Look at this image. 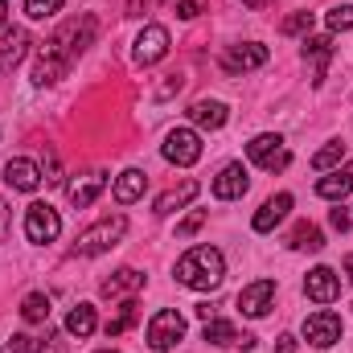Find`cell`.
Returning <instances> with one entry per match:
<instances>
[{
	"label": "cell",
	"mask_w": 353,
	"mask_h": 353,
	"mask_svg": "<svg viewBox=\"0 0 353 353\" xmlns=\"http://www.w3.org/2000/svg\"><path fill=\"white\" fill-rule=\"evenodd\" d=\"M222 279H226V259L218 247H193L176 259V283L193 292H214Z\"/></svg>",
	"instance_id": "6da1fadb"
},
{
	"label": "cell",
	"mask_w": 353,
	"mask_h": 353,
	"mask_svg": "<svg viewBox=\"0 0 353 353\" xmlns=\"http://www.w3.org/2000/svg\"><path fill=\"white\" fill-rule=\"evenodd\" d=\"M90 41H94V17H83V21H70V25H62L50 41H46V54H54V58H62L66 66L87 50Z\"/></svg>",
	"instance_id": "7a4b0ae2"
},
{
	"label": "cell",
	"mask_w": 353,
	"mask_h": 353,
	"mask_svg": "<svg viewBox=\"0 0 353 353\" xmlns=\"http://www.w3.org/2000/svg\"><path fill=\"white\" fill-rule=\"evenodd\" d=\"M123 230H128V218H103V222H94L90 230L79 234V243H74V255H103V251H111L119 239H123Z\"/></svg>",
	"instance_id": "3957f363"
},
{
	"label": "cell",
	"mask_w": 353,
	"mask_h": 353,
	"mask_svg": "<svg viewBox=\"0 0 353 353\" xmlns=\"http://www.w3.org/2000/svg\"><path fill=\"white\" fill-rule=\"evenodd\" d=\"M25 234H29V243H54L58 234H62V218H58V210L54 205H46V201H33L29 210H25Z\"/></svg>",
	"instance_id": "277c9868"
},
{
	"label": "cell",
	"mask_w": 353,
	"mask_h": 353,
	"mask_svg": "<svg viewBox=\"0 0 353 353\" xmlns=\"http://www.w3.org/2000/svg\"><path fill=\"white\" fill-rule=\"evenodd\" d=\"M185 337V316L176 312V308H161L152 321H148V345L152 350H173L176 341Z\"/></svg>",
	"instance_id": "5b68a950"
},
{
	"label": "cell",
	"mask_w": 353,
	"mask_h": 353,
	"mask_svg": "<svg viewBox=\"0 0 353 353\" xmlns=\"http://www.w3.org/2000/svg\"><path fill=\"white\" fill-rule=\"evenodd\" d=\"M165 161H173L181 169L197 165V161H201V136H197L193 128H173V132L165 136Z\"/></svg>",
	"instance_id": "8992f818"
},
{
	"label": "cell",
	"mask_w": 353,
	"mask_h": 353,
	"mask_svg": "<svg viewBox=\"0 0 353 353\" xmlns=\"http://www.w3.org/2000/svg\"><path fill=\"white\" fill-rule=\"evenodd\" d=\"M247 157H251L259 169H267V173H279V169H288V161H292V152L283 148V140L271 136V132L255 136V140L247 144Z\"/></svg>",
	"instance_id": "52a82bcc"
},
{
	"label": "cell",
	"mask_w": 353,
	"mask_h": 353,
	"mask_svg": "<svg viewBox=\"0 0 353 353\" xmlns=\"http://www.w3.org/2000/svg\"><path fill=\"white\" fill-rule=\"evenodd\" d=\"M263 62H267V46H259V41H239L222 54L226 74H247V70H259Z\"/></svg>",
	"instance_id": "ba28073f"
},
{
	"label": "cell",
	"mask_w": 353,
	"mask_h": 353,
	"mask_svg": "<svg viewBox=\"0 0 353 353\" xmlns=\"http://www.w3.org/2000/svg\"><path fill=\"white\" fill-rule=\"evenodd\" d=\"M165 54H169V29H165V25H144V33L136 37L132 58H136L140 66H157Z\"/></svg>",
	"instance_id": "9c48e42d"
},
{
	"label": "cell",
	"mask_w": 353,
	"mask_h": 353,
	"mask_svg": "<svg viewBox=\"0 0 353 353\" xmlns=\"http://www.w3.org/2000/svg\"><path fill=\"white\" fill-rule=\"evenodd\" d=\"M304 337H308V345H316V350L337 345V341H341V316H337V312H312V316L304 321Z\"/></svg>",
	"instance_id": "30bf717a"
},
{
	"label": "cell",
	"mask_w": 353,
	"mask_h": 353,
	"mask_svg": "<svg viewBox=\"0 0 353 353\" xmlns=\"http://www.w3.org/2000/svg\"><path fill=\"white\" fill-rule=\"evenodd\" d=\"M271 304H275V283L271 279H255V283H247L243 292H239V308H243V316H267L271 312Z\"/></svg>",
	"instance_id": "8fae6325"
},
{
	"label": "cell",
	"mask_w": 353,
	"mask_h": 353,
	"mask_svg": "<svg viewBox=\"0 0 353 353\" xmlns=\"http://www.w3.org/2000/svg\"><path fill=\"white\" fill-rule=\"evenodd\" d=\"M304 292H308V300H316V304H333L337 292H341V275H337L333 267H312L308 279H304Z\"/></svg>",
	"instance_id": "7c38bea8"
},
{
	"label": "cell",
	"mask_w": 353,
	"mask_h": 353,
	"mask_svg": "<svg viewBox=\"0 0 353 353\" xmlns=\"http://www.w3.org/2000/svg\"><path fill=\"white\" fill-rule=\"evenodd\" d=\"M333 58V37H304V66L312 74V87L325 83V66Z\"/></svg>",
	"instance_id": "4fadbf2b"
},
{
	"label": "cell",
	"mask_w": 353,
	"mask_h": 353,
	"mask_svg": "<svg viewBox=\"0 0 353 353\" xmlns=\"http://www.w3.org/2000/svg\"><path fill=\"white\" fill-rule=\"evenodd\" d=\"M107 189V173H83V176H74L70 181V189H66V197H70V205L74 210H87V205H94V197Z\"/></svg>",
	"instance_id": "5bb4252c"
},
{
	"label": "cell",
	"mask_w": 353,
	"mask_h": 353,
	"mask_svg": "<svg viewBox=\"0 0 353 353\" xmlns=\"http://www.w3.org/2000/svg\"><path fill=\"white\" fill-rule=\"evenodd\" d=\"M4 185H8V189H17V193H33V189L41 185V169H37L33 161L17 157V161H8V165H4Z\"/></svg>",
	"instance_id": "9a60e30c"
},
{
	"label": "cell",
	"mask_w": 353,
	"mask_h": 353,
	"mask_svg": "<svg viewBox=\"0 0 353 353\" xmlns=\"http://www.w3.org/2000/svg\"><path fill=\"white\" fill-rule=\"evenodd\" d=\"M251 189V181H247V169L243 165H226L222 173L214 176V197L218 201H234V197H243Z\"/></svg>",
	"instance_id": "2e32d148"
},
{
	"label": "cell",
	"mask_w": 353,
	"mask_h": 353,
	"mask_svg": "<svg viewBox=\"0 0 353 353\" xmlns=\"http://www.w3.org/2000/svg\"><path fill=\"white\" fill-rule=\"evenodd\" d=\"M189 119H193L197 128H210V132H218V128H226L230 111H226V103H218V99H197V103L189 107Z\"/></svg>",
	"instance_id": "e0dca14e"
},
{
	"label": "cell",
	"mask_w": 353,
	"mask_h": 353,
	"mask_svg": "<svg viewBox=\"0 0 353 353\" xmlns=\"http://www.w3.org/2000/svg\"><path fill=\"white\" fill-rule=\"evenodd\" d=\"M288 210H292V193H275V197H267L263 210L255 214V230H259V234L275 230V226L288 218Z\"/></svg>",
	"instance_id": "ac0fdd59"
},
{
	"label": "cell",
	"mask_w": 353,
	"mask_h": 353,
	"mask_svg": "<svg viewBox=\"0 0 353 353\" xmlns=\"http://www.w3.org/2000/svg\"><path fill=\"white\" fill-rule=\"evenodd\" d=\"M197 189H201L197 181H181L176 189H169V193H161V197H157V210H152V214H157V218H169V214H176L181 205H189V201L197 197Z\"/></svg>",
	"instance_id": "d6986e66"
},
{
	"label": "cell",
	"mask_w": 353,
	"mask_h": 353,
	"mask_svg": "<svg viewBox=\"0 0 353 353\" xmlns=\"http://www.w3.org/2000/svg\"><path fill=\"white\" fill-rule=\"evenodd\" d=\"M25 50H29V33H25V29H8V33L0 37V74H8V70L25 58Z\"/></svg>",
	"instance_id": "ffe728a7"
},
{
	"label": "cell",
	"mask_w": 353,
	"mask_h": 353,
	"mask_svg": "<svg viewBox=\"0 0 353 353\" xmlns=\"http://www.w3.org/2000/svg\"><path fill=\"white\" fill-rule=\"evenodd\" d=\"M140 288H144V275H140L136 267H123V271H115L111 279H103V296H107V300L132 296V292H140Z\"/></svg>",
	"instance_id": "44dd1931"
},
{
	"label": "cell",
	"mask_w": 353,
	"mask_h": 353,
	"mask_svg": "<svg viewBox=\"0 0 353 353\" xmlns=\"http://www.w3.org/2000/svg\"><path fill=\"white\" fill-rule=\"evenodd\" d=\"M350 189H353V161L345 165V169H337V173H329V176L316 181V193H321L325 201H341Z\"/></svg>",
	"instance_id": "7402d4cb"
},
{
	"label": "cell",
	"mask_w": 353,
	"mask_h": 353,
	"mask_svg": "<svg viewBox=\"0 0 353 353\" xmlns=\"http://www.w3.org/2000/svg\"><path fill=\"white\" fill-rule=\"evenodd\" d=\"M144 185H148V176L140 173V169H128V173H119V181H115V201L119 205H132V201H140L144 197Z\"/></svg>",
	"instance_id": "603a6c76"
},
{
	"label": "cell",
	"mask_w": 353,
	"mask_h": 353,
	"mask_svg": "<svg viewBox=\"0 0 353 353\" xmlns=\"http://www.w3.org/2000/svg\"><path fill=\"white\" fill-rule=\"evenodd\" d=\"M66 70H70V66H66L62 58H54V54L41 50V58H37V66H33V83H37V87H50V83H58Z\"/></svg>",
	"instance_id": "cb8c5ba5"
},
{
	"label": "cell",
	"mask_w": 353,
	"mask_h": 353,
	"mask_svg": "<svg viewBox=\"0 0 353 353\" xmlns=\"http://www.w3.org/2000/svg\"><path fill=\"white\" fill-rule=\"evenodd\" d=\"M21 316H25L29 325H46V321H50V296H46V292H29V296L21 300Z\"/></svg>",
	"instance_id": "d4e9b609"
},
{
	"label": "cell",
	"mask_w": 353,
	"mask_h": 353,
	"mask_svg": "<svg viewBox=\"0 0 353 353\" xmlns=\"http://www.w3.org/2000/svg\"><path fill=\"white\" fill-rule=\"evenodd\" d=\"M94 308L90 304H74L70 308V316H66V333H74V337H90L94 333Z\"/></svg>",
	"instance_id": "484cf974"
},
{
	"label": "cell",
	"mask_w": 353,
	"mask_h": 353,
	"mask_svg": "<svg viewBox=\"0 0 353 353\" xmlns=\"http://www.w3.org/2000/svg\"><path fill=\"white\" fill-rule=\"evenodd\" d=\"M292 247H296V251H321V247H325V234H321V226H312V222H300V226L292 230Z\"/></svg>",
	"instance_id": "4316f807"
},
{
	"label": "cell",
	"mask_w": 353,
	"mask_h": 353,
	"mask_svg": "<svg viewBox=\"0 0 353 353\" xmlns=\"http://www.w3.org/2000/svg\"><path fill=\"white\" fill-rule=\"evenodd\" d=\"M201 337L210 341V345H230V341H239V329L230 325V321H205V329H201Z\"/></svg>",
	"instance_id": "83f0119b"
},
{
	"label": "cell",
	"mask_w": 353,
	"mask_h": 353,
	"mask_svg": "<svg viewBox=\"0 0 353 353\" xmlns=\"http://www.w3.org/2000/svg\"><path fill=\"white\" fill-rule=\"evenodd\" d=\"M341 157H345V144H341V140H333V144H325V148L312 157V169H316V173H329L333 165H341Z\"/></svg>",
	"instance_id": "f1b7e54d"
},
{
	"label": "cell",
	"mask_w": 353,
	"mask_h": 353,
	"mask_svg": "<svg viewBox=\"0 0 353 353\" xmlns=\"http://www.w3.org/2000/svg\"><path fill=\"white\" fill-rule=\"evenodd\" d=\"M325 25H329V33H345V29H353V4H337V8H329Z\"/></svg>",
	"instance_id": "f546056e"
},
{
	"label": "cell",
	"mask_w": 353,
	"mask_h": 353,
	"mask_svg": "<svg viewBox=\"0 0 353 353\" xmlns=\"http://www.w3.org/2000/svg\"><path fill=\"white\" fill-rule=\"evenodd\" d=\"M279 33H288V37H300V33H312V12H292V17H283V25H279Z\"/></svg>",
	"instance_id": "4dcf8cb0"
},
{
	"label": "cell",
	"mask_w": 353,
	"mask_h": 353,
	"mask_svg": "<svg viewBox=\"0 0 353 353\" xmlns=\"http://www.w3.org/2000/svg\"><path fill=\"white\" fill-rule=\"evenodd\" d=\"M128 325H136V300H128V304H123V312H119L115 321H107V329H103V333H107V337H119Z\"/></svg>",
	"instance_id": "1f68e13d"
},
{
	"label": "cell",
	"mask_w": 353,
	"mask_h": 353,
	"mask_svg": "<svg viewBox=\"0 0 353 353\" xmlns=\"http://www.w3.org/2000/svg\"><path fill=\"white\" fill-rule=\"evenodd\" d=\"M58 8H62V0H25L29 21H46V17H54Z\"/></svg>",
	"instance_id": "d6a6232c"
},
{
	"label": "cell",
	"mask_w": 353,
	"mask_h": 353,
	"mask_svg": "<svg viewBox=\"0 0 353 353\" xmlns=\"http://www.w3.org/2000/svg\"><path fill=\"white\" fill-rule=\"evenodd\" d=\"M41 181L46 185H62V165H58V152L46 148V161H41Z\"/></svg>",
	"instance_id": "836d02e7"
},
{
	"label": "cell",
	"mask_w": 353,
	"mask_h": 353,
	"mask_svg": "<svg viewBox=\"0 0 353 353\" xmlns=\"http://www.w3.org/2000/svg\"><path fill=\"white\" fill-rule=\"evenodd\" d=\"M29 353H66V345H62L54 333H46L41 341H37V337H29Z\"/></svg>",
	"instance_id": "e575fe53"
},
{
	"label": "cell",
	"mask_w": 353,
	"mask_h": 353,
	"mask_svg": "<svg viewBox=\"0 0 353 353\" xmlns=\"http://www.w3.org/2000/svg\"><path fill=\"white\" fill-rule=\"evenodd\" d=\"M201 226H205V210H193L185 222H176V239H189V234L201 230Z\"/></svg>",
	"instance_id": "d590c367"
},
{
	"label": "cell",
	"mask_w": 353,
	"mask_h": 353,
	"mask_svg": "<svg viewBox=\"0 0 353 353\" xmlns=\"http://www.w3.org/2000/svg\"><path fill=\"white\" fill-rule=\"evenodd\" d=\"M201 8H205V0H176V17L181 21H193Z\"/></svg>",
	"instance_id": "8d00e7d4"
},
{
	"label": "cell",
	"mask_w": 353,
	"mask_h": 353,
	"mask_svg": "<svg viewBox=\"0 0 353 353\" xmlns=\"http://www.w3.org/2000/svg\"><path fill=\"white\" fill-rule=\"evenodd\" d=\"M329 222H333V230H341V234H345V230L353 226V214H350V210H341V205H337V210L329 214Z\"/></svg>",
	"instance_id": "74e56055"
},
{
	"label": "cell",
	"mask_w": 353,
	"mask_h": 353,
	"mask_svg": "<svg viewBox=\"0 0 353 353\" xmlns=\"http://www.w3.org/2000/svg\"><path fill=\"white\" fill-rule=\"evenodd\" d=\"M8 222H12V214H8V201L0 197V243H4V234H8Z\"/></svg>",
	"instance_id": "f35d334b"
},
{
	"label": "cell",
	"mask_w": 353,
	"mask_h": 353,
	"mask_svg": "<svg viewBox=\"0 0 353 353\" xmlns=\"http://www.w3.org/2000/svg\"><path fill=\"white\" fill-rule=\"evenodd\" d=\"M0 353H29V337H12V341H8Z\"/></svg>",
	"instance_id": "ab89813d"
},
{
	"label": "cell",
	"mask_w": 353,
	"mask_h": 353,
	"mask_svg": "<svg viewBox=\"0 0 353 353\" xmlns=\"http://www.w3.org/2000/svg\"><path fill=\"white\" fill-rule=\"evenodd\" d=\"M181 87H185V79H181V74H169V83L161 87V99H169V94H173V90H181Z\"/></svg>",
	"instance_id": "60d3db41"
},
{
	"label": "cell",
	"mask_w": 353,
	"mask_h": 353,
	"mask_svg": "<svg viewBox=\"0 0 353 353\" xmlns=\"http://www.w3.org/2000/svg\"><path fill=\"white\" fill-rule=\"evenodd\" d=\"M275 353H296V337H292V333H283V337L275 341Z\"/></svg>",
	"instance_id": "b9f144b4"
},
{
	"label": "cell",
	"mask_w": 353,
	"mask_h": 353,
	"mask_svg": "<svg viewBox=\"0 0 353 353\" xmlns=\"http://www.w3.org/2000/svg\"><path fill=\"white\" fill-rule=\"evenodd\" d=\"M144 4H148V0H132V4H128V17H144V12H140Z\"/></svg>",
	"instance_id": "7bdbcfd3"
},
{
	"label": "cell",
	"mask_w": 353,
	"mask_h": 353,
	"mask_svg": "<svg viewBox=\"0 0 353 353\" xmlns=\"http://www.w3.org/2000/svg\"><path fill=\"white\" fill-rule=\"evenodd\" d=\"M8 25V0H0V29Z\"/></svg>",
	"instance_id": "ee69618b"
},
{
	"label": "cell",
	"mask_w": 353,
	"mask_h": 353,
	"mask_svg": "<svg viewBox=\"0 0 353 353\" xmlns=\"http://www.w3.org/2000/svg\"><path fill=\"white\" fill-rule=\"evenodd\" d=\"M243 4H251V8H267L271 0H243Z\"/></svg>",
	"instance_id": "f6af8a7d"
},
{
	"label": "cell",
	"mask_w": 353,
	"mask_h": 353,
	"mask_svg": "<svg viewBox=\"0 0 353 353\" xmlns=\"http://www.w3.org/2000/svg\"><path fill=\"white\" fill-rule=\"evenodd\" d=\"M345 275H350V279H353V255H350V259H345Z\"/></svg>",
	"instance_id": "bcb514c9"
},
{
	"label": "cell",
	"mask_w": 353,
	"mask_h": 353,
	"mask_svg": "<svg viewBox=\"0 0 353 353\" xmlns=\"http://www.w3.org/2000/svg\"><path fill=\"white\" fill-rule=\"evenodd\" d=\"M99 353H115V350H99Z\"/></svg>",
	"instance_id": "7dc6e473"
}]
</instances>
